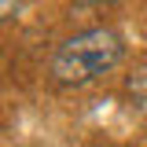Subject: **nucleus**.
Returning a JSON list of instances; mask_svg holds the SVG:
<instances>
[{"mask_svg": "<svg viewBox=\"0 0 147 147\" xmlns=\"http://www.w3.org/2000/svg\"><path fill=\"white\" fill-rule=\"evenodd\" d=\"M15 4H18V0H4V4H0V18H4V22L15 18Z\"/></svg>", "mask_w": 147, "mask_h": 147, "instance_id": "7ed1b4c3", "label": "nucleus"}, {"mask_svg": "<svg viewBox=\"0 0 147 147\" xmlns=\"http://www.w3.org/2000/svg\"><path fill=\"white\" fill-rule=\"evenodd\" d=\"M125 92H129V99L147 114V63H144V66H136V70L125 77Z\"/></svg>", "mask_w": 147, "mask_h": 147, "instance_id": "f03ea898", "label": "nucleus"}, {"mask_svg": "<svg viewBox=\"0 0 147 147\" xmlns=\"http://www.w3.org/2000/svg\"><path fill=\"white\" fill-rule=\"evenodd\" d=\"M118 59H121V37L114 30H85L55 48L52 74L59 85H85L107 74Z\"/></svg>", "mask_w": 147, "mask_h": 147, "instance_id": "f257e3e1", "label": "nucleus"}]
</instances>
